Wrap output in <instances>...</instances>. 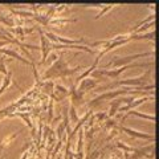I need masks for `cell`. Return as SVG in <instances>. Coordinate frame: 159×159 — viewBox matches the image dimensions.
Listing matches in <instances>:
<instances>
[{"instance_id": "cell-1", "label": "cell", "mask_w": 159, "mask_h": 159, "mask_svg": "<svg viewBox=\"0 0 159 159\" xmlns=\"http://www.w3.org/2000/svg\"><path fill=\"white\" fill-rule=\"evenodd\" d=\"M151 72L152 69H148L146 73L141 74L138 77H134V78H125V80H116L113 82H109L106 85H99L96 88V92H103V90H114V88L117 86H125V88H142L145 86V84L147 81V78L151 76Z\"/></svg>"}, {"instance_id": "cell-2", "label": "cell", "mask_w": 159, "mask_h": 159, "mask_svg": "<svg viewBox=\"0 0 159 159\" xmlns=\"http://www.w3.org/2000/svg\"><path fill=\"white\" fill-rule=\"evenodd\" d=\"M154 51H150V52H145V53H134V54H129V56H125V57H118L116 56L114 57L113 61L107 62L105 66L101 68V69H118V68H122V66H127L133 64L137 58H141V57H148V56H154Z\"/></svg>"}, {"instance_id": "cell-3", "label": "cell", "mask_w": 159, "mask_h": 159, "mask_svg": "<svg viewBox=\"0 0 159 159\" xmlns=\"http://www.w3.org/2000/svg\"><path fill=\"white\" fill-rule=\"evenodd\" d=\"M123 94H130V89L122 88V89H118V90H109V92H105V93H101L96 98H93L92 101L88 103V106L94 107V106H97L98 103H101L103 101H113V99H116L119 96H123Z\"/></svg>"}, {"instance_id": "cell-4", "label": "cell", "mask_w": 159, "mask_h": 159, "mask_svg": "<svg viewBox=\"0 0 159 159\" xmlns=\"http://www.w3.org/2000/svg\"><path fill=\"white\" fill-rule=\"evenodd\" d=\"M69 68L66 60L64 58L62 54H60V57L56 62H53L51 66H49L48 70H45V73H44L43 76V80H45V81H48V80H52V78H58L60 73H61L64 69Z\"/></svg>"}, {"instance_id": "cell-5", "label": "cell", "mask_w": 159, "mask_h": 159, "mask_svg": "<svg viewBox=\"0 0 159 159\" xmlns=\"http://www.w3.org/2000/svg\"><path fill=\"white\" fill-rule=\"evenodd\" d=\"M44 36H45L52 44H61V45H80L81 43L85 41L84 37H81V39H68V37L58 36V34H56L54 32H51V31H45L44 32Z\"/></svg>"}, {"instance_id": "cell-6", "label": "cell", "mask_w": 159, "mask_h": 159, "mask_svg": "<svg viewBox=\"0 0 159 159\" xmlns=\"http://www.w3.org/2000/svg\"><path fill=\"white\" fill-rule=\"evenodd\" d=\"M39 33H40V41H41V45H40V51H41V61H40V64H44L47 61V57L49 56V53H51L52 51V43L49 41V40L44 36V32L41 28H39Z\"/></svg>"}, {"instance_id": "cell-7", "label": "cell", "mask_w": 159, "mask_h": 159, "mask_svg": "<svg viewBox=\"0 0 159 159\" xmlns=\"http://www.w3.org/2000/svg\"><path fill=\"white\" fill-rule=\"evenodd\" d=\"M97 86H98V81H97V80L89 77V78H84L82 81H80L77 84L76 90L78 93H81V94H85L86 92L93 90V89H96Z\"/></svg>"}, {"instance_id": "cell-8", "label": "cell", "mask_w": 159, "mask_h": 159, "mask_svg": "<svg viewBox=\"0 0 159 159\" xmlns=\"http://www.w3.org/2000/svg\"><path fill=\"white\" fill-rule=\"evenodd\" d=\"M69 94H70L69 88H66L65 85H61V84H57V85H54V88H53V93L51 97L54 101H62V99L69 97Z\"/></svg>"}, {"instance_id": "cell-9", "label": "cell", "mask_w": 159, "mask_h": 159, "mask_svg": "<svg viewBox=\"0 0 159 159\" xmlns=\"http://www.w3.org/2000/svg\"><path fill=\"white\" fill-rule=\"evenodd\" d=\"M121 130L123 133H126L127 135H130L133 138H137V139H150V141H155V137H154L152 134H147V133H142V131L134 130V129H131V127L121 126Z\"/></svg>"}, {"instance_id": "cell-10", "label": "cell", "mask_w": 159, "mask_h": 159, "mask_svg": "<svg viewBox=\"0 0 159 159\" xmlns=\"http://www.w3.org/2000/svg\"><path fill=\"white\" fill-rule=\"evenodd\" d=\"M0 53L2 54H4V56H9V57H12V60L13 58H16V60H19L20 62H23V64H27V65H29V64H32L31 61H29V60H27V58H24L21 54H19L16 51H15V49H9V48H2L0 49ZM33 65V64H32Z\"/></svg>"}, {"instance_id": "cell-11", "label": "cell", "mask_w": 159, "mask_h": 159, "mask_svg": "<svg viewBox=\"0 0 159 159\" xmlns=\"http://www.w3.org/2000/svg\"><path fill=\"white\" fill-rule=\"evenodd\" d=\"M11 84H15V85H16V86L19 88V90L24 92V89H23L21 86H19L17 84H16V81H13V80H12V72H9V70H8V73H7L6 76H4V78H3L2 85H0V96H2V94L7 90V89L9 88V85H11Z\"/></svg>"}, {"instance_id": "cell-12", "label": "cell", "mask_w": 159, "mask_h": 159, "mask_svg": "<svg viewBox=\"0 0 159 159\" xmlns=\"http://www.w3.org/2000/svg\"><path fill=\"white\" fill-rule=\"evenodd\" d=\"M129 116H135L138 118H143V119H147V121H151V122H155V116H152V114H146V113H139V111H135V110H130L125 114V117H123L122 121H125V119L129 117Z\"/></svg>"}, {"instance_id": "cell-13", "label": "cell", "mask_w": 159, "mask_h": 159, "mask_svg": "<svg viewBox=\"0 0 159 159\" xmlns=\"http://www.w3.org/2000/svg\"><path fill=\"white\" fill-rule=\"evenodd\" d=\"M130 40H151V41H155V29L150 31L148 33H139V34H130Z\"/></svg>"}, {"instance_id": "cell-14", "label": "cell", "mask_w": 159, "mask_h": 159, "mask_svg": "<svg viewBox=\"0 0 159 159\" xmlns=\"http://www.w3.org/2000/svg\"><path fill=\"white\" fill-rule=\"evenodd\" d=\"M76 21H77V19H51L49 20V24H51V25H60L62 28L68 23H76Z\"/></svg>"}, {"instance_id": "cell-15", "label": "cell", "mask_w": 159, "mask_h": 159, "mask_svg": "<svg viewBox=\"0 0 159 159\" xmlns=\"http://www.w3.org/2000/svg\"><path fill=\"white\" fill-rule=\"evenodd\" d=\"M11 11L13 15H17V16H21V17H34V13L32 11H25V9H12Z\"/></svg>"}, {"instance_id": "cell-16", "label": "cell", "mask_w": 159, "mask_h": 159, "mask_svg": "<svg viewBox=\"0 0 159 159\" xmlns=\"http://www.w3.org/2000/svg\"><path fill=\"white\" fill-rule=\"evenodd\" d=\"M21 133V131H17V133H11V134H8L7 137H4L3 138V145L2 146H6V145H8V143H12L15 139H16L17 137H19V134Z\"/></svg>"}, {"instance_id": "cell-17", "label": "cell", "mask_w": 159, "mask_h": 159, "mask_svg": "<svg viewBox=\"0 0 159 159\" xmlns=\"http://www.w3.org/2000/svg\"><path fill=\"white\" fill-rule=\"evenodd\" d=\"M43 85H44V88H43L44 93H47L48 96H52V93H53V88H54V84H53L52 81H48V82H44Z\"/></svg>"}, {"instance_id": "cell-18", "label": "cell", "mask_w": 159, "mask_h": 159, "mask_svg": "<svg viewBox=\"0 0 159 159\" xmlns=\"http://www.w3.org/2000/svg\"><path fill=\"white\" fill-rule=\"evenodd\" d=\"M0 23L6 24V25L9 27V28H15V20L13 19H9L8 16L4 17L3 15H0Z\"/></svg>"}, {"instance_id": "cell-19", "label": "cell", "mask_w": 159, "mask_h": 159, "mask_svg": "<svg viewBox=\"0 0 159 159\" xmlns=\"http://www.w3.org/2000/svg\"><path fill=\"white\" fill-rule=\"evenodd\" d=\"M116 146L118 148H121V150H123L125 152H134L135 151V147H130V146H127L126 143H122V142H117Z\"/></svg>"}, {"instance_id": "cell-20", "label": "cell", "mask_w": 159, "mask_h": 159, "mask_svg": "<svg viewBox=\"0 0 159 159\" xmlns=\"http://www.w3.org/2000/svg\"><path fill=\"white\" fill-rule=\"evenodd\" d=\"M114 6H116V4H107V6H103V8H102L101 11L98 12V15H97V16L94 17V19H96V20H98L99 17H102L103 15H105L106 12H109V11H110V9H111V8L114 7Z\"/></svg>"}, {"instance_id": "cell-21", "label": "cell", "mask_w": 159, "mask_h": 159, "mask_svg": "<svg viewBox=\"0 0 159 159\" xmlns=\"http://www.w3.org/2000/svg\"><path fill=\"white\" fill-rule=\"evenodd\" d=\"M58 57H60V54L56 53V52H53V53H51V54H49V56L47 57V61H45V62H48V65H52L53 62L57 61Z\"/></svg>"}, {"instance_id": "cell-22", "label": "cell", "mask_w": 159, "mask_h": 159, "mask_svg": "<svg viewBox=\"0 0 159 159\" xmlns=\"http://www.w3.org/2000/svg\"><path fill=\"white\" fill-rule=\"evenodd\" d=\"M70 121L72 123H76L78 121V116H77V111H76V107H74L73 105H70Z\"/></svg>"}, {"instance_id": "cell-23", "label": "cell", "mask_w": 159, "mask_h": 159, "mask_svg": "<svg viewBox=\"0 0 159 159\" xmlns=\"http://www.w3.org/2000/svg\"><path fill=\"white\" fill-rule=\"evenodd\" d=\"M0 73L4 76L8 73V69L6 68V57H0Z\"/></svg>"}, {"instance_id": "cell-24", "label": "cell", "mask_w": 159, "mask_h": 159, "mask_svg": "<svg viewBox=\"0 0 159 159\" xmlns=\"http://www.w3.org/2000/svg\"><path fill=\"white\" fill-rule=\"evenodd\" d=\"M65 125L64 123H61V125L58 126V129H57V137H58V141H61V137H62V131L65 130Z\"/></svg>"}, {"instance_id": "cell-25", "label": "cell", "mask_w": 159, "mask_h": 159, "mask_svg": "<svg viewBox=\"0 0 159 159\" xmlns=\"http://www.w3.org/2000/svg\"><path fill=\"white\" fill-rule=\"evenodd\" d=\"M116 125H117V122L114 121V119H109V121L106 122V130H110V127L111 129L116 127Z\"/></svg>"}, {"instance_id": "cell-26", "label": "cell", "mask_w": 159, "mask_h": 159, "mask_svg": "<svg viewBox=\"0 0 159 159\" xmlns=\"http://www.w3.org/2000/svg\"><path fill=\"white\" fill-rule=\"evenodd\" d=\"M106 117H107V113H97V114H94L93 118H97L98 121H101V119H105Z\"/></svg>"}, {"instance_id": "cell-27", "label": "cell", "mask_w": 159, "mask_h": 159, "mask_svg": "<svg viewBox=\"0 0 159 159\" xmlns=\"http://www.w3.org/2000/svg\"><path fill=\"white\" fill-rule=\"evenodd\" d=\"M53 119V102L49 103V118H48V121H52Z\"/></svg>"}, {"instance_id": "cell-28", "label": "cell", "mask_w": 159, "mask_h": 159, "mask_svg": "<svg viewBox=\"0 0 159 159\" xmlns=\"http://www.w3.org/2000/svg\"><path fill=\"white\" fill-rule=\"evenodd\" d=\"M23 28H24V34H25V36H27V34L33 33L34 29H36V28H27V27H23Z\"/></svg>"}, {"instance_id": "cell-29", "label": "cell", "mask_w": 159, "mask_h": 159, "mask_svg": "<svg viewBox=\"0 0 159 159\" xmlns=\"http://www.w3.org/2000/svg\"><path fill=\"white\" fill-rule=\"evenodd\" d=\"M8 41H3V40H0V49H2V47H6V45H8Z\"/></svg>"}]
</instances>
